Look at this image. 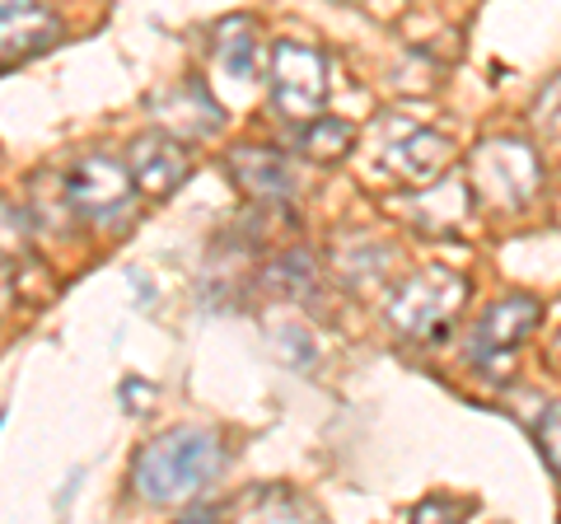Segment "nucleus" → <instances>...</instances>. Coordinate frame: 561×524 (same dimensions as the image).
I'll return each mask as SVG.
<instances>
[{
  "label": "nucleus",
  "instance_id": "obj_21",
  "mask_svg": "<svg viewBox=\"0 0 561 524\" xmlns=\"http://www.w3.org/2000/svg\"><path fill=\"white\" fill-rule=\"evenodd\" d=\"M557 94H561V80L552 76L548 90H542V99H538V113H534V122L548 117V136H552V141H557Z\"/></svg>",
  "mask_w": 561,
  "mask_h": 524
},
{
  "label": "nucleus",
  "instance_id": "obj_18",
  "mask_svg": "<svg viewBox=\"0 0 561 524\" xmlns=\"http://www.w3.org/2000/svg\"><path fill=\"white\" fill-rule=\"evenodd\" d=\"M33 235H38V220H33L28 206L0 197V258H10L14 267L33 258Z\"/></svg>",
  "mask_w": 561,
  "mask_h": 524
},
{
  "label": "nucleus",
  "instance_id": "obj_13",
  "mask_svg": "<svg viewBox=\"0 0 561 524\" xmlns=\"http://www.w3.org/2000/svg\"><path fill=\"white\" fill-rule=\"evenodd\" d=\"M61 43V20L43 0H0V61L38 57Z\"/></svg>",
  "mask_w": 561,
  "mask_h": 524
},
{
  "label": "nucleus",
  "instance_id": "obj_2",
  "mask_svg": "<svg viewBox=\"0 0 561 524\" xmlns=\"http://www.w3.org/2000/svg\"><path fill=\"white\" fill-rule=\"evenodd\" d=\"M463 300H468V276L445 267V262H431V267H416L402 276L398 286H389L383 323L408 342H431V338L449 333V323L459 319Z\"/></svg>",
  "mask_w": 561,
  "mask_h": 524
},
{
  "label": "nucleus",
  "instance_id": "obj_5",
  "mask_svg": "<svg viewBox=\"0 0 561 524\" xmlns=\"http://www.w3.org/2000/svg\"><path fill=\"white\" fill-rule=\"evenodd\" d=\"M61 192L76 220H122L136 202V183L127 173V160L113 150H84L76 164L61 173Z\"/></svg>",
  "mask_w": 561,
  "mask_h": 524
},
{
  "label": "nucleus",
  "instance_id": "obj_4",
  "mask_svg": "<svg viewBox=\"0 0 561 524\" xmlns=\"http://www.w3.org/2000/svg\"><path fill=\"white\" fill-rule=\"evenodd\" d=\"M267 94H272V113L280 122H309L328 109V57L305 38H280L272 43L267 57Z\"/></svg>",
  "mask_w": 561,
  "mask_h": 524
},
{
  "label": "nucleus",
  "instance_id": "obj_11",
  "mask_svg": "<svg viewBox=\"0 0 561 524\" xmlns=\"http://www.w3.org/2000/svg\"><path fill=\"white\" fill-rule=\"evenodd\" d=\"M402 216L412 220V230L431 239H454L472 216V187L468 179H454L445 169L440 179L412 187V197H402Z\"/></svg>",
  "mask_w": 561,
  "mask_h": 524
},
{
  "label": "nucleus",
  "instance_id": "obj_10",
  "mask_svg": "<svg viewBox=\"0 0 561 524\" xmlns=\"http://www.w3.org/2000/svg\"><path fill=\"white\" fill-rule=\"evenodd\" d=\"M150 113L160 117V132L179 136V141H202V136L225 132V109L216 103V94L206 90V80H197V76L160 90L150 99Z\"/></svg>",
  "mask_w": 561,
  "mask_h": 524
},
{
  "label": "nucleus",
  "instance_id": "obj_23",
  "mask_svg": "<svg viewBox=\"0 0 561 524\" xmlns=\"http://www.w3.org/2000/svg\"><path fill=\"white\" fill-rule=\"evenodd\" d=\"M342 5H351V0H342Z\"/></svg>",
  "mask_w": 561,
  "mask_h": 524
},
{
  "label": "nucleus",
  "instance_id": "obj_7",
  "mask_svg": "<svg viewBox=\"0 0 561 524\" xmlns=\"http://www.w3.org/2000/svg\"><path fill=\"white\" fill-rule=\"evenodd\" d=\"M542 300L538 295H501L482 309V319L472 323V361H501V356H515L524 342H529L538 328H542Z\"/></svg>",
  "mask_w": 561,
  "mask_h": 524
},
{
  "label": "nucleus",
  "instance_id": "obj_9",
  "mask_svg": "<svg viewBox=\"0 0 561 524\" xmlns=\"http://www.w3.org/2000/svg\"><path fill=\"white\" fill-rule=\"evenodd\" d=\"M122 160H127V173L136 192H146V197H173L187 179H192V155L179 136L169 132H146L136 136V141L122 150Z\"/></svg>",
  "mask_w": 561,
  "mask_h": 524
},
{
  "label": "nucleus",
  "instance_id": "obj_17",
  "mask_svg": "<svg viewBox=\"0 0 561 524\" xmlns=\"http://www.w3.org/2000/svg\"><path fill=\"white\" fill-rule=\"evenodd\" d=\"M300 146H305L309 160H319V164H342L346 155H351V146H356V127H351V122H342V117L319 113V117L300 122Z\"/></svg>",
  "mask_w": 561,
  "mask_h": 524
},
{
  "label": "nucleus",
  "instance_id": "obj_3",
  "mask_svg": "<svg viewBox=\"0 0 561 524\" xmlns=\"http://www.w3.org/2000/svg\"><path fill=\"white\" fill-rule=\"evenodd\" d=\"M542 155L524 136H486L468 155V187L472 197L496 206V212H524L542 192Z\"/></svg>",
  "mask_w": 561,
  "mask_h": 524
},
{
  "label": "nucleus",
  "instance_id": "obj_22",
  "mask_svg": "<svg viewBox=\"0 0 561 524\" xmlns=\"http://www.w3.org/2000/svg\"><path fill=\"white\" fill-rule=\"evenodd\" d=\"M14 305V262L0 258V314Z\"/></svg>",
  "mask_w": 561,
  "mask_h": 524
},
{
  "label": "nucleus",
  "instance_id": "obj_14",
  "mask_svg": "<svg viewBox=\"0 0 561 524\" xmlns=\"http://www.w3.org/2000/svg\"><path fill=\"white\" fill-rule=\"evenodd\" d=\"M210 66L234 80V84H257L262 76V38H257V20L253 14H225V20L210 29Z\"/></svg>",
  "mask_w": 561,
  "mask_h": 524
},
{
  "label": "nucleus",
  "instance_id": "obj_6",
  "mask_svg": "<svg viewBox=\"0 0 561 524\" xmlns=\"http://www.w3.org/2000/svg\"><path fill=\"white\" fill-rule=\"evenodd\" d=\"M379 164L393 173L398 183L421 187L454 164V146L445 132L426 127V122H412V117H398V113H383L379 117Z\"/></svg>",
  "mask_w": 561,
  "mask_h": 524
},
{
  "label": "nucleus",
  "instance_id": "obj_16",
  "mask_svg": "<svg viewBox=\"0 0 561 524\" xmlns=\"http://www.w3.org/2000/svg\"><path fill=\"white\" fill-rule=\"evenodd\" d=\"M262 286L272 295H280V300H305V295L319 286V262H313L305 249H286L262 267Z\"/></svg>",
  "mask_w": 561,
  "mask_h": 524
},
{
  "label": "nucleus",
  "instance_id": "obj_12",
  "mask_svg": "<svg viewBox=\"0 0 561 524\" xmlns=\"http://www.w3.org/2000/svg\"><path fill=\"white\" fill-rule=\"evenodd\" d=\"M225 169H230L234 187L249 202H290L295 197V164L272 146H230L225 155Z\"/></svg>",
  "mask_w": 561,
  "mask_h": 524
},
{
  "label": "nucleus",
  "instance_id": "obj_1",
  "mask_svg": "<svg viewBox=\"0 0 561 524\" xmlns=\"http://www.w3.org/2000/svg\"><path fill=\"white\" fill-rule=\"evenodd\" d=\"M230 449L210 426H169L131 459V492L146 505H192L220 482Z\"/></svg>",
  "mask_w": 561,
  "mask_h": 524
},
{
  "label": "nucleus",
  "instance_id": "obj_15",
  "mask_svg": "<svg viewBox=\"0 0 561 524\" xmlns=\"http://www.w3.org/2000/svg\"><path fill=\"white\" fill-rule=\"evenodd\" d=\"M332 267H337V276H342V286L346 291H365V286H375V282H383L389 276V267H393V249L383 239H375V235H342L337 239V249H332Z\"/></svg>",
  "mask_w": 561,
  "mask_h": 524
},
{
  "label": "nucleus",
  "instance_id": "obj_8",
  "mask_svg": "<svg viewBox=\"0 0 561 524\" xmlns=\"http://www.w3.org/2000/svg\"><path fill=\"white\" fill-rule=\"evenodd\" d=\"M220 515H239V520H323L319 501H309L300 487L290 482H257L249 492H239L230 501H192L183 511V524L197 520H220Z\"/></svg>",
  "mask_w": 561,
  "mask_h": 524
},
{
  "label": "nucleus",
  "instance_id": "obj_19",
  "mask_svg": "<svg viewBox=\"0 0 561 524\" xmlns=\"http://www.w3.org/2000/svg\"><path fill=\"white\" fill-rule=\"evenodd\" d=\"M557 422H561L557 403H542L538 422H534V441H538V454H542V464H548V474H557V445H561V435H557Z\"/></svg>",
  "mask_w": 561,
  "mask_h": 524
},
{
  "label": "nucleus",
  "instance_id": "obj_20",
  "mask_svg": "<svg viewBox=\"0 0 561 524\" xmlns=\"http://www.w3.org/2000/svg\"><path fill=\"white\" fill-rule=\"evenodd\" d=\"M472 515V501L463 497H426L412 505V520H468Z\"/></svg>",
  "mask_w": 561,
  "mask_h": 524
}]
</instances>
